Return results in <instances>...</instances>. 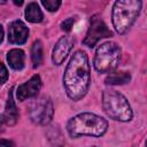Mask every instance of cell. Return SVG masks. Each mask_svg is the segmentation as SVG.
Returning a JSON list of instances; mask_svg holds the SVG:
<instances>
[{"label": "cell", "mask_w": 147, "mask_h": 147, "mask_svg": "<svg viewBox=\"0 0 147 147\" xmlns=\"http://www.w3.org/2000/svg\"><path fill=\"white\" fill-rule=\"evenodd\" d=\"M3 34H5V32H3V28H2V25L0 24V44H1L2 40H3Z\"/></svg>", "instance_id": "ffe728a7"}, {"label": "cell", "mask_w": 147, "mask_h": 147, "mask_svg": "<svg viewBox=\"0 0 147 147\" xmlns=\"http://www.w3.org/2000/svg\"><path fill=\"white\" fill-rule=\"evenodd\" d=\"M111 36H113V32L108 29L103 20L99 15H94L91 17L90 28L83 40V44L87 47H94L99 40L111 37Z\"/></svg>", "instance_id": "52a82bcc"}, {"label": "cell", "mask_w": 147, "mask_h": 147, "mask_svg": "<svg viewBox=\"0 0 147 147\" xmlns=\"http://www.w3.org/2000/svg\"><path fill=\"white\" fill-rule=\"evenodd\" d=\"M121 47L114 41L101 44L94 55L93 65L99 74H111L118 67L121 60Z\"/></svg>", "instance_id": "5b68a950"}, {"label": "cell", "mask_w": 147, "mask_h": 147, "mask_svg": "<svg viewBox=\"0 0 147 147\" xmlns=\"http://www.w3.org/2000/svg\"><path fill=\"white\" fill-rule=\"evenodd\" d=\"M30 118L38 125H46L53 119L54 107L49 98L42 96L34 100L30 106Z\"/></svg>", "instance_id": "8992f818"}, {"label": "cell", "mask_w": 147, "mask_h": 147, "mask_svg": "<svg viewBox=\"0 0 147 147\" xmlns=\"http://www.w3.org/2000/svg\"><path fill=\"white\" fill-rule=\"evenodd\" d=\"M139 0H118L113 6L111 21L117 33L124 34L133 25L141 10Z\"/></svg>", "instance_id": "3957f363"}, {"label": "cell", "mask_w": 147, "mask_h": 147, "mask_svg": "<svg viewBox=\"0 0 147 147\" xmlns=\"http://www.w3.org/2000/svg\"><path fill=\"white\" fill-rule=\"evenodd\" d=\"M102 107L105 113L115 121L130 122L133 117L132 108L126 98L116 90H105L102 92Z\"/></svg>", "instance_id": "277c9868"}, {"label": "cell", "mask_w": 147, "mask_h": 147, "mask_svg": "<svg viewBox=\"0 0 147 147\" xmlns=\"http://www.w3.org/2000/svg\"><path fill=\"white\" fill-rule=\"evenodd\" d=\"M61 1L59 0H42L41 5L48 10V11H56L59 9V7L61 6Z\"/></svg>", "instance_id": "2e32d148"}, {"label": "cell", "mask_w": 147, "mask_h": 147, "mask_svg": "<svg viewBox=\"0 0 147 147\" xmlns=\"http://www.w3.org/2000/svg\"><path fill=\"white\" fill-rule=\"evenodd\" d=\"M25 18L30 23H40L44 18L42 11L37 2H30L28 3L25 8Z\"/></svg>", "instance_id": "4fadbf2b"}, {"label": "cell", "mask_w": 147, "mask_h": 147, "mask_svg": "<svg viewBox=\"0 0 147 147\" xmlns=\"http://www.w3.org/2000/svg\"><path fill=\"white\" fill-rule=\"evenodd\" d=\"M108 122L95 114L82 113L69 119L67 124V131L71 138H78L82 136L101 137L107 132Z\"/></svg>", "instance_id": "7a4b0ae2"}, {"label": "cell", "mask_w": 147, "mask_h": 147, "mask_svg": "<svg viewBox=\"0 0 147 147\" xmlns=\"http://www.w3.org/2000/svg\"><path fill=\"white\" fill-rule=\"evenodd\" d=\"M74 42L75 40L71 36H63L56 41L52 53V61L55 65H61L64 62L74 46Z\"/></svg>", "instance_id": "ba28073f"}, {"label": "cell", "mask_w": 147, "mask_h": 147, "mask_svg": "<svg viewBox=\"0 0 147 147\" xmlns=\"http://www.w3.org/2000/svg\"><path fill=\"white\" fill-rule=\"evenodd\" d=\"M7 61L14 70H22L25 63V53L20 48H13L7 53Z\"/></svg>", "instance_id": "7c38bea8"}, {"label": "cell", "mask_w": 147, "mask_h": 147, "mask_svg": "<svg viewBox=\"0 0 147 147\" xmlns=\"http://www.w3.org/2000/svg\"><path fill=\"white\" fill-rule=\"evenodd\" d=\"M29 37V29L21 20L13 21L8 25V40L14 45L25 44Z\"/></svg>", "instance_id": "30bf717a"}, {"label": "cell", "mask_w": 147, "mask_h": 147, "mask_svg": "<svg viewBox=\"0 0 147 147\" xmlns=\"http://www.w3.org/2000/svg\"><path fill=\"white\" fill-rule=\"evenodd\" d=\"M7 79H8V71H7V68H6L5 64L0 61V84L6 83Z\"/></svg>", "instance_id": "ac0fdd59"}, {"label": "cell", "mask_w": 147, "mask_h": 147, "mask_svg": "<svg viewBox=\"0 0 147 147\" xmlns=\"http://www.w3.org/2000/svg\"><path fill=\"white\" fill-rule=\"evenodd\" d=\"M75 22H76V17H68L61 23V29L65 32H69L71 30V28L74 26Z\"/></svg>", "instance_id": "e0dca14e"}, {"label": "cell", "mask_w": 147, "mask_h": 147, "mask_svg": "<svg viewBox=\"0 0 147 147\" xmlns=\"http://www.w3.org/2000/svg\"><path fill=\"white\" fill-rule=\"evenodd\" d=\"M42 44L40 40H36L31 47V61L33 64V68H37L41 65L42 63Z\"/></svg>", "instance_id": "9a60e30c"}, {"label": "cell", "mask_w": 147, "mask_h": 147, "mask_svg": "<svg viewBox=\"0 0 147 147\" xmlns=\"http://www.w3.org/2000/svg\"><path fill=\"white\" fill-rule=\"evenodd\" d=\"M0 147H15V144L11 140L0 139Z\"/></svg>", "instance_id": "d6986e66"}, {"label": "cell", "mask_w": 147, "mask_h": 147, "mask_svg": "<svg viewBox=\"0 0 147 147\" xmlns=\"http://www.w3.org/2000/svg\"><path fill=\"white\" fill-rule=\"evenodd\" d=\"M41 88V79L39 75L32 76L28 82L21 84L16 90V98L18 101H25L26 99H31L37 96Z\"/></svg>", "instance_id": "9c48e42d"}, {"label": "cell", "mask_w": 147, "mask_h": 147, "mask_svg": "<svg viewBox=\"0 0 147 147\" xmlns=\"http://www.w3.org/2000/svg\"><path fill=\"white\" fill-rule=\"evenodd\" d=\"M91 84V67L85 52L77 51L71 56L63 75V87L69 99H83Z\"/></svg>", "instance_id": "6da1fadb"}, {"label": "cell", "mask_w": 147, "mask_h": 147, "mask_svg": "<svg viewBox=\"0 0 147 147\" xmlns=\"http://www.w3.org/2000/svg\"><path fill=\"white\" fill-rule=\"evenodd\" d=\"M130 80H131L130 72L119 71V72H111V74H109L106 77L105 83L107 85H124V84L129 83Z\"/></svg>", "instance_id": "5bb4252c"}, {"label": "cell", "mask_w": 147, "mask_h": 147, "mask_svg": "<svg viewBox=\"0 0 147 147\" xmlns=\"http://www.w3.org/2000/svg\"><path fill=\"white\" fill-rule=\"evenodd\" d=\"M18 117H20V114H18V109L13 98V88H11L8 93V99H7V103H6V108L3 113V121L7 125L13 126L17 123Z\"/></svg>", "instance_id": "8fae6325"}]
</instances>
